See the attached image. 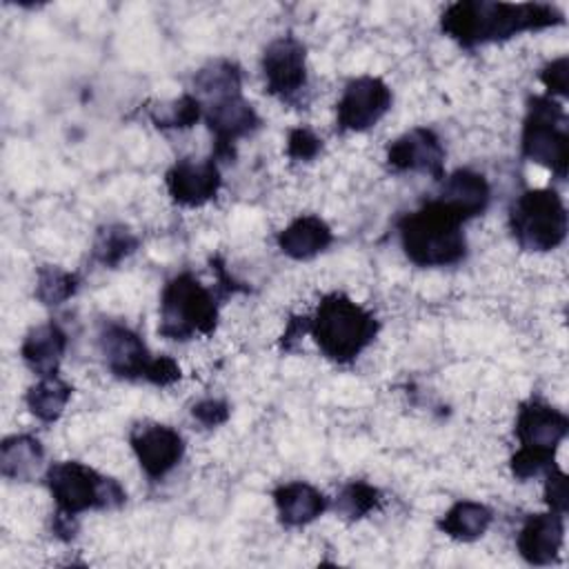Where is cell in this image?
<instances>
[{"mask_svg": "<svg viewBox=\"0 0 569 569\" xmlns=\"http://www.w3.org/2000/svg\"><path fill=\"white\" fill-rule=\"evenodd\" d=\"M565 20L562 11L542 2H487L462 0L445 9L440 18L442 31L462 47L500 42L522 31L556 27Z\"/></svg>", "mask_w": 569, "mask_h": 569, "instance_id": "cell-1", "label": "cell"}, {"mask_svg": "<svg viewBox=\"0 0 569 569\" xmlns=\"http://www.w3.org/2000/svg\"><path fill=\"white\" fill-rule=\"evenodd\" d=\"M462 218L438 198L407 213L398 222L405 256L418 267L456 264L467 253Z\"/></svg>", "mask_w": 569, "mask_h": 569, "instance_id": "cell-2", "label": "cell"}, {"mask_svg": "<svg viewBox=\"0 0 569 569\" xmlns=\"http://www.w3.org/2000/svg\"><path fill=\"white\" fill-rule=\"evenodd\" d=\"M309 333L329 360L347 365L373 342L378 320L349 296L329 293L309 318Z\"/></svg>", "mask_w": 569, "mask_h": 569, "instance_id": "cell-3", "label": "cell"}, {"mask_svg": "<svg viewBox=\"0 0 569 569\" xmlns=\"http://www.w3.org/2000/svg\"><path fill=\"white\" fill-rule=\"evenodd\" d=\"M98 347L107 369L122 380H147L158 387L180 380V367L169 356H151L142 338L122 322L104 320L98 331Z\"/></svg>", "mask_w": 569, "mask_h": 569, "instance_id": "cell-4", "label": "cell"}, {"mask_svg": "<svg viewBox=\"0 0 569 569\" xmlns=\"http://www.w3.org/2000/svg\"><path fill=\"white\" fill-rule=\"evenodd\" d=\"M216 325V296L193 273H178L164 284L160 298V336L169 340H189L196 333H211Z\"/></svg>", "mask_w": 569, "mask_h": 569, "instance_id": "cell-5", "label": "cell"}, {"mask_svg": "<svg viewBox=\"0 0 569 569\" xmlns=\"http://www.w3.org/2000/svg\"><path fill=\"white\" fill-rule=\"evenodd\" d=\"M44 480L56 502V511L73 518L89 509H118L127 500L124 489L113 478L76 460L53 462L47 469Z\"/></svg>", "mask_w": 569, "mask_h": 569, "instance_id": "cell-6", "label": "cell"}, {"mask_svg": "<svg viewBox=\"0 0 569 569\" xmlns=\"http://www.w3.org/2000/svg\"><path fill=\"white\" fill-rule=\"evenodd\" d=\"M520 147L527 160L542 164L558 178L567 176V167H569L567 113L558 100H553L551 96L529 98Z\"/></svg>", "mask_w": 569, "mask_h": 569, "instance_id": "cell-7", "label": "cell"}, {"mask_svg": "<svg viewBox=\"0 0 569 569\" xmlns=\"http://www.w3.org/2000/svg\"><path fill=\"white\" fill-rule=\"evenodd\" d=\"M509 229L525 251H551L567 236V209L556 189H529L509 209Z\"/></svg>", "mask_w": 569, "mask_h": 569, "instance_id": "cell-8", "label": "cell"}, {"mask_svg": "<svg viewBox=\"0 0 569 569\" xmlns=\"http://www.w3.org/2000/svg\"><path fill=\"white\" fill-rule=\"evenodd\" d=\"M202 116L213 133V160H231L236 142L260 124L256 109L242 98V91L204 100Z\"/></svg>", "mask_w": 569, "mask_h": 569, "instance_id": "cell-9", "label": "cell"}, {"mask_svg": "<svg viewBox=\"0 0 569 569\" xmlns=\"http://www.w3.org/2000/svg\"><path fill=\"white\" fill-rule=\"evenodd\" d=\"M391 107V89L373 76L351 80L338 100L336 118L340 131H367Z\"/></svg>", "mask_w": 569, "mask_h": 569, "instance_id": "cell-10", "label": "cell"}, {"mask_svg": "<svg viewBox=\"0 0 569 569\" xmlns=\"http://www.w3.org/2000/svg\"><path fill=\"white\" fill-rule=\"evenodd\" d=\"M129 442L142 471L151 480L164 478L184 453L182 436L173 427L160 422H138L129 433Z\"/></svg>", "mask_w": 569, "mask_h": 569, "instance_id": "cell-11", "label": "cell"}, {"mask_svg": "<svg viewBox=\"0 0 569 569\" xmlns=\"http://www.w3.org/2000/svg\"><path fill=\"white\" fill-rule=\"evenodd\" d=\"M305 58V47L293 36H282L269 42L262 53V73L267 91L282 100L296 96L307 82Z\"/></svg>", "mask_w": 569, "mask_h": 569, "instance_id": "cell-12", "label": "cell"}, {"mask_svg": "<svg viewBox=\"0 0 569 569\" xmlns=\"http://www.w3.org/2000/svg\"><path fill=\"white\" fill-rule=\"evenodd\" d=\"M387 164L393 171H420L436 180L445 178V147L436 131L416 127L387 147Z\"/></svg>", "mask_w": 569, "mask_h": 569, "instance_id": "cell-13", "label": "cell"}, {"mask_svg": "<svg viewBox=\"0 0 569 569\" xmlns=\"http://www.w3.org/2000/svg\"><path fill=\"white\" fill-rule=\"evenodd\" d=\"M567 431L569 418L556 407L536 398L520 405L516 418V438L520 440V447L556 456V449L565 440Z\"/></svg>", "mask_w": 569, "mask_h": 569, "instance_id": "cell-14", "label": "cell"}, {"mask_svg": "<svg viewBox=\"0 0 569 569\" xmlns=\"http://www.w3.org/2000/svg\"><path fill=\"white\" fill-rule=\"evenodd\" d=\"M167 191L182 207H200L216 198L220 189V169L213 158L178 160L164 176Z\"/></svg>", "mask_w": 569, "mask_h": 569, "instance_id": "cell-15", "label": "cell"}, {"mask_svg": "<svg viewBox=\"0 0 569 569\" xmlns=\"http://www.w3.org/2000/svg\"><path fill=\"white\" fill-rule=\"evenodd\" d=\"M565 516L558 511L529 516L518 533V551L520 556L536 567L551 565L565 540Z\"/></svg>", "mask_w": 569, "mask_h": 569, "instance_id": "cell-16", "label": "cell"}, {"mask_svg": "<svg viewBox=\"0 0 569 569\" xmlns=\"http://www.w3.org/2000/svg\"><path fill=\"white\" fill-rule=\"evenodd\" d=\"M436 198L467 222L469 218H476L487 209L491 189L482 173H476L471 169H458L442 178V187Z\"/></svg>", "mask_w": 569, "mask_h": 569, "instance_id": "cell-17", "label": "cell"}, {"mask_svg": "<svg viewBox=\"0 0 569 569\" xmlns=\"http://www.w3.org/2000/svg\"><path fill=\"white\" fill-rule=\"evenodd\" d=\"M67 351V333L58 322H42L33 327L20 347V356L24 365L38 376H53L58 373V365Z\"/></svg>", "mask_w": 569, "mask_h": 569, "instance_id": "cell-18", "label": "cell"}, {"mask_svg": "<svg viewBox=\"0 0 569 569\" xmlns=\"http://www.w3.org/2000/svg\"><path fill=\"white\" fill-rule=\"evenodd\" d=\"M273 502L278 520L284 527H305L322 516L329 507V500L322 491L307 482H287L273 491Z\"/></svg>", "mask_w": 569, "mask_h": 569, "instance_id": "cell-19", "label": "cell"}, {"mask_svg": "<svg viewBox=\"0 0 569 569\" xmlns=\"http://www.w3.org/2000/svg\"><path fill=\"white\" fill-rule=\"evenodd\" d=\"M333 242L329 224L318 216H300L278 236V247L293 260H309Z\"/></svg>", "mask_w": 569, "mask_h": 569, "instance_id": "cell-20", "label": "cell"}, {"mask_svg": "<svg viewBox=\"0 0 569 569\" xmlns=\"http://www.w3.org/2000/svg\"><path fill=\"white\" fill-rule=\"evenodd\" d=\"M44 462V447L36 436H9L0 445V471L9 480H31Z\"/></svg>", "mask_w": 569, "mask_h": 569, "instance_id": "cell-21", "label": "cell"}, {"mask_svg": "<svg viewBox=\"0 0 569 569\" xmlns=\"http://www.w3.org/2000/svg\"><path fill=\"white\" fill-rule=\"evenodd\" d=\"M491 520H493V516L485 505L473 502V500H458L438 520V527L442 533H447L453 540L471 542L489 529Z\"/></svg>", "mask_w": 569, "mask_h": 569, "instance_id": "cell-22", "label": "cell"}, {"mask_svg": "<svg viewBox=\"0 0 569 569\" xmlns=\"http://www.w3.org/2000/svg\"><path fill=\"white\" fill-rule=\"evenodd\" d=\"M71 385L64 382L58 373H53L40 378L33 387H29L24 402L38 420L53 422L62 416L67 402L71 400Z\"/></svg>", "mask_w": 569, "mask_h": 569, "instance_id": "cell-23", "label": "cell"}, {"mask_svg": "<svg viewBox=\"0 0 569 569\" xmlns=\"http://www.w3.org/2000/svg\"><path fill=\"white\" fill-rule=\"evenodd\" d=\"M193 87H196V98L200 102L238 93L242 87L240 69L231 60H211L196 73Z\"/></svg>", "mask_w": 569, "mask_h": 569, "instance_id": "cell-24", "label": "cell"}, {"mask_svg": "<svg viewBox=\"0 0 569 569\" xmlns=\"http://www.w3.org/2000/svg\"><path fill=\"white\" fill-rule=\"evenodd\" d=\"M138 236L124 224H107L100 227L93 240V260L102 267H118L124 258H129L138 249Z\"/></svg>", "mask_w": 569, "mask_h": 569, "instance_id": "cell-25", "label": "cell"}, {"mask_svg": "<svg viewBox=\"0 0 569 569\" xmlns=\"http://www.w3.org/2000/svg\"><path fill=\"white\" fill-rule=\"evenodd\" d=\"M78 291V276L64 271L56 264H44L36 273V298L47 307H58L67 302Z\"/></svg>", "mask_w": 569, "mask_h": 569, "instance_id": "cell-26", "label": "cell"}, {"mask_svg": "<svg viewBox=\"0 0 569 569\" xmlns=\"http://www.w3.org/2000/svg\"><path fill=\"white\" fill-rule=\"evenodd\" d=\"M149 118L158 129H189L202 118V102L196 96H180L149 109Z\"/></svg>", "mask_w": 569, "mask_h": 569, "instance_id": "cell-27", "label": "cell"}, {"mask_svg": "<svg viewBox=\"0 0 569 569\" xmlns=\"http://www.w3.org/2000/svg\"><path fill=\"white\" fill-rule=\"evenodd\" d=\"M380 505V491L365 482V480H351L347 482L338 496H336V511L347 520H360L367 513H371Z\"/></svg>", "mask_w": 569, "mask_h": 569, "instance_id": "cell-28", "label": "cell"}, {"mask_svg": "<svg viewBox=\"0 0 569 569\" xmlns=\"http://www.w3.org/2000/svg\"><path fill=\"white\" fill-rule=\"evenodd\" d=\"M551 467H553V456L551 453H540V451L525 449V447H520L511 458V471L520 480L536 478L542 471H549Z\"/></svg>", "mask_w": 569, "mask_h": 569, "instance_id": "cell-29", "label": "cell"}, {"mask_svg": "<svg viewBox=\"0 0 569 569\" xmlns=\"http://www.w3.org/2000/svg\"><path fill=\"white\" fill-rule=\"evenodd\" d=\"M322 149V140L307 127H298V129H291L289 131V138H287V156L291 160H302V162H309L313 160Z\"/></svg>", "mask_w": 569, "mask_h": 569, "instance_id": "cell-30", "label": "cell"}, {"mask_svg": "<svg viewBox=\"0 0 569 569\" xmlns=\"http://www.w3.org/2000/svg\"><path fill=\"white\" fill-rule=\"evenodd\" d=\"M545 500L549 505L551 511L558 513H567L569 507V498H567V476L562 469H558L556 465L547 471V482H545Z\"/></svg>", "mask_w": 569, "mask_h": 569, "instance_id": "cell-31", "label": "cell"}, {"mask_svg": "<svg viewBox=\"0 0 569 569\" xmlns=\"http://www.w3.org/2000/svg\"><path fill=\"white\" fill-rule=\"evenodd\" d=\"M191 413H193V418H196L200 425H204V427H218V425L227 422L231 409H229V405H227L224 400H220V398H202V400H198V402L191 407Z\"/></svg>", "mask_w": 569, "mask_h": 569, "instance_id": "cell-32", "label": "cell"}, {"mask_svg": "<svg viewBox=\"0 0 569 569\" xmlns=\"http://www.w3.org/2000/svg\"><path fill=\"white\" fill-rule=\"evenodd\" d=\"M542 84L549 89V93L553 96H567L569 89V58L560 56L556 60H551L542 73H540Z\"/></svg>", "mask_w": 569, "mask_h": 569, "instance_id": "cell-33", "label": "cell"}, {"mask_svg": "<svg viewBox=\"0 0 569 569\" xmlns=\"http://www.w3.org/2000/svg\"><path fill=\"white\" fill-rule=\"evenodd\" d=\"M305 331H309V318H291L282 333V349H293V342H298Z\"/></svg>", "mask_w": 569, "mask_h": 569, "instance_id": "cell-34", "label": "cell"}]
</instances>
